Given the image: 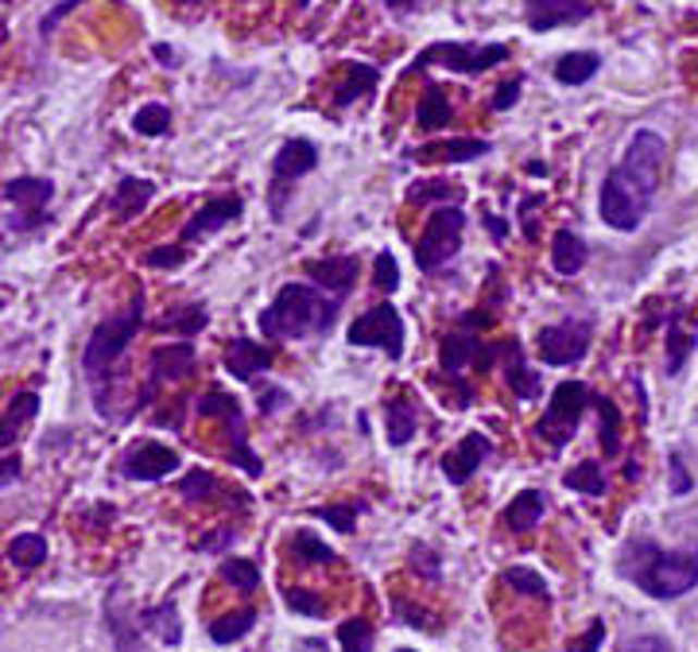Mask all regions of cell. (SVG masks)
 <instances>
[{
    "label": "cell",
    "instance_id": "680465c9",
    "mask_svg": "<svg viewBox=\"0 0 698 652\" xmlns=\"http://www.w3.org/2000/svg\"><path fill=\"white\" fill-rule=\"evenodd\" d=\"M16 478H20V458L12 455V458H4V463H0V485L16 482Z\"/></svg>",
    "mask_w": 698,
    "mask_h": 652
},
{
    "label": "cell",
    "instance_id": "8fae6325",
    "mask_svg": "<svg viewBox=\"0 0 698 652\" xmlns=\"http://www.w3.org/2000/svg\"><path fill=\"white\" fill-rule=\"evenodd\" d=\"M4 198L16 206L12 214V230L20 233H32L39 225H47V210H51V198H54V183L51 180H39V175H20V180L4 183Z\"/></svg>",
    "mask_w": 698,
    "mask_h": 652
},
{
    "label": "cell",
    "instance_id": "5b68a950",
    "mask_svg": "<svg viewBox=\"0 0 698 652\" xmlns=\"http://www.w3.org/2000/svg\"><path fill=\"white\" fill-rule=\"evenodd\" d=\"M466 237V214L458 206H439L424 225V237L416 245V265L419 272H439L442 265H451L462 249Z\"/></svg>",
    "mask_w": 698,
    "mask_h": 652
},
{
    "label": "cell",
    "instance_id": "6da1fadb",
    "mask_svg": "<svg viewBox=\"0 0 698 652\" xmlns=\"http://www.w3.org/2000/svg\"><path fill=\"white\" fill-rule=\"evenodd\" d=\"M338 319V299L322 295L310 284H287L280 287L272 304L260 311V331L272 342L287 339H310V334H327Z\"/></svg>",
    "mask_w": 698,
    "mask_h": 652
},
{
    "label": "cell",
    "instance_id": "f1b7e54d",
    "mask_svg": "<svg viewBox=\"0 0 698 652\" xmlns=\"http://www.w3.org/2000/svg\"><path fill=\"white\" fill-rule=\"evenodd\" d=\"M380 82V71L369 63H350L345 66V82L338 86L334 94V106H350V101H357L362 94H372Z\"/></svg>",
    "mask_w": 698,
    "mask_h": 652
},
{
    "label": "cell",
    "instance_id": "4dcf8cb0",
    "mask_svg": "<svg viewBox=\"0 0 698 652\" xmlns=\"http://www.w3.org/2000/svg\"><path fill=\"white\" fill-rule=\"evenodd\" d=\"M598 66L601 59L593 51H571L555 63V78L563 82V86H586V82L598 74Z\"/></svg>",
    "mask_w": 698,
    "mask_h": 652
},
{
    "label": "cell",
    "instance_id": "3957f363",
    "mask_svg": "<svg viewBox=\"0 0 698 652\" xmlns=\"http://www.w3.org/2000/svg\"><path fill=\"white\" fill-rule=\"evenodd\" d=\"M140 327H144V299L136 295V304L128 307V311L117 315V319H106L98 331L89 334L86 354H82V366H86V373L94 377V381H106L109 369L124 358V349H128V342L136 339V331H140Z\"/></svg>",
    "mask_w": 698,
    "mask_h": 652
},
{
    "label": "cell",
    "instance_id": "52a82bcc",
    "mask_svg": "<svg viewBox=\"0 0 698 652\" xmlns=\"http://www.w3.org/2000/svg\"><path fill=\"white\" fill-rule=\"evenodd\" d=\"M586 408H590V389H586L583 381H563L555 393H551L548 411L539 416L536 435L548 439L551 447H566L571 435L578 431V420H583Z\"/></svg>",
    "mask_w": 698,
    "mask_h": 652
},
{
    "label": "cell",
    "instance_id": "7a4b0ae2",
    "mask_svg": "<svg viewBox=\"0 0 698 652\" xmlns=\"http://www.w3.org/2000/svg\"><path fill=\"white\" fill-rule=\"evenodd\" d=\"M625 575L652 599H679L698 587V548L660 552L652 540H633L625 548Z\"/></svg>",
    "mask_w": 698,
    "mask_h": 652
},
{
    "label": "cell",
    "instance_id": "d590c367",
    "mask_svg": "<svg viewBox=\"0 0 698 652\" xmlns=\"http://www.w3.org/2000/svg\"><path fill=\"white\" fill-rule=\"evenodd\" d=\"M203 327H206V307H198V304L175 307V311H168L160 319V331H175V334H183V339L198 334Z\"/></svg>",
    "mask_w": 698,
    "mask_h": 652
},
{
    "label": "cell",
    "instance_id": "db71d44e",
    "mask_svg": "<svg viewBox=\"0 0 698 652\" xmlns=\"http://www.w3.org/2000/svg\"><path fill=\"white\" fill-rule=\"evenodd\" d=\"M601 641H605V626H601V622H590V629H586V637H583V641L571 644V652H598V649H601Z\"/></svg>",
    "mask_w": 698,
    "mask_h": 652
},
{
    "label": "cell",
    "instance_id": "91938a15",
    "mask_svg": "<svg viewBox=\"0 0 698 652\" xmlns=\"http://www.w3.org/2000/svg\"><path fill=\"white\" fill-rule=\"evenodd\" d=\"M287 396L280 393V389H265V396H260V411H275V404H283Z\"/></svg>",
    "mask_w": 698,
    "mask_h": 652
},
{
    "label": "cell",
    "instance_id": "d6a6232c",
    "mask_svg": "<svg viewBox=\"0 0 698 652\" xmlns=\"http://www.w3.org/2000/svg\"><path fill=\"white\" fill-rule=\"evenodd\" d=\"M253 626H257V610H253V606L233 610V614L210 622V641L213 644H233V641H241V637H245Z\"/></svg>",
    "mask_w": 698,
    "mask_h": 652
},
{
    "label": "cell",
    "instance_id": "9c48e42d",
    "mask_svg": "<svg viewBox=\"0 0 698 652\" xmlns=\"http://www.w3.org/2000/svg\"><path fill=\"white\" fill-rule=\"evenodd\" d=\"M590 339H593V327L586 319H566L555 322V327H543L536 339V354L548 366L563 369V366H578V361L590 354Z\"/></svg>",
    "mask_w": 698,
    "mask_h": 652
},
{
    "label": "cell",
    "instance_id": "836d02e7",
    "mask_svg": "<svg viewBox=\"0 0 698 652\" xmlns=\"http://www.w3.org/2000/svg\"><path fill=\"white\" fill-rule=\"evenodd\" d=\"M384 420H389V443L392 447H404L407 439L416 435V404L404 401V396H396V401H389Z\"/></svg>",
    "mask_w": 698,
    "mask_h": 652
},
{
    "label": "cell",
    "instance_id": "7402d4cb",
    "mask_svg": "<svg viewBox=\"0 0 698 652\" xmlns=\"http://www.w3.org/2000/svg\"><path fill=\"white\" fill-rule=\"evenodd\" d=\"M315 168H319V148H315L310 140H287L280 152H275V163H272L275 183H272V190H280L283 183L303 180V175H310Z\"/></svg>",
    "mask_w": 698,
    "mask_h": 652
},
{
    "label": "cell",
    "instance_id": "f907efd6",
    "mask_svg": "<svg viewBox=\"0 0 698 652\" xmlns=\"http://www.w3.org/2000/svg\"><path fill=\"white\" fill-rule=\"evenodd\" d=\"M148 265H151V269H179V265H183V249H179V245H168V249H151Z\"/></svg>",
    "mask_w": 698,
    "mask_h": 652
},
{
    "label": "cell",
    "instance_id": "74e56055",
    "mask_svg": "<svg viewBox=\"0 0 698 652\" xmlns=\"http://www.w3.org/2000/svg\"><path fill=\"white\" fill-rule=\"evenodd\" d=\"M218 575L230 582L233 590H241V594H248V590L260 587V567L253 559H221Z\"/></svg>",
    "mask_w": 698,
    "mask_h": 652
},
{
    "label": "cell",
    "instance_id": "8992f818",
    "mask_svg": "<svg viewBox=\"0 0 698 652\" xmlns=\"http://www.w3.org/2000/svg\"><path fill=\"white\" fill-rule=\"evenodd\" d=\"M509 59L504 44H431L419 54L412 71H427V66H442L454 74H486Z\"/></svg>",
    "mask_w": 698,
    "mask_h": 652
},
{
    "label": "cell",
    "instance_id": "484cf974",
    "mask_svg": "<svg viewBox=\"0 0 698 652\" xmlns=\"http://www.w3.org/2000/svg\"><path fill=\"white\" fill-rule=\"evenodd\" d=\"M151 195H156V187H151L148 180H124L121 187L109 195V206H113V214L121 218V222H133L144 206L151 202Z\"/></svg>",
    "mask_w": 698,
    "mask_h": 652
},
{
    "label": "cell",
    "instance_id": "be15d7a7",
    "mask_svg": "<svg viewBox=\"0 0 698 652\" xmlns=\"http://www.w3.org/2000/svg\"><path fill=\"white\" fill-rule=\"evenodd\" d=\"M400 652H412V649H400Z\"/></svg>",
    "mask_w": 698,
    "mask_h": 652
},
{
    "label": "cell",
    "instance_id": "4316f807",
    "mask_svg": "<svg viewBox=\"0 0 698 652\" xmlns=\"http://www.w3.org/2000/svg\"><path fill=\"white\" fill-rule=\"evenodd\" d=\"M543 493L539 490H524L516 493L513 501H509V509H504V525L513 528V532H531V528L539 525V517H543Z\"/></svg>",
    "mask_w": 698,
    "mask_h": 652
},
{
    "label": "cell",
    "instance_id": "6125c7cd",
    "mask_svg": "<svg viewBox=\"0 0 698 652\" xmlns=\"http://www.w3.org/2000/svg\"><path fill=\"white\" fill-rule=\"evenodd\" d=\"M156 59H160V63H175V54H171V47H156Z\"/></svg>",
    "mask_w": 698,
    "mask_h": 652
},
{
    "label": "cell",
    "instance_id": "e575fe53",
    "mask_svg": "<svg viewBox=\"0 0 698 652\" xmlns=\"http://www.w3.org/2000/svg\"><path fill=\"white\" fill-rule=\"evenodd\" d=\"M9 559L16 563L20 571H36L39 563L47 559V540L39 532H20L9 540Z\"/></svg>",
    "mask_w": 698,
    "mask_h": 652
},
{
    "label": "cell",
    "instance_id": "bcb514c9",
    "mask_svg": "<svg viewBox=\"0 0 698 652\" xmlns=\"http://www.w3.org/2000/svg\"><path fill=\"white\" fill-rule=\"evenodd\" d=\"M218 493V478H213L210 470H191L179 482V497H186V501H206V497H213Z\"/></svg>",
    "mask_w": 698,
    "mask_h": 652
},
{
    "label": "cell",
    "instance_id": "ba28073f",
    "mask_svg": "<svg viewBox=\"0 0 698 652\" xmlns=\"http://www.w3.org/2000/svg\"><path fill=\"white\" fill-rule=\"evenodd\" d=\"M198 416H218L221 423H225V431H230V463L241 466L245 473H260L265 470V463H260V455L253 447H248V431H245V411H241L237 396L221 393V389H210V393L198 401Z\"/></svg>",
    "mask_w": 698,
    "mask_h": 652
},
{
    "label": "cell",
    "instance_id": "ffe728a7",
    "mask_svg": "<svg viewBox=\"0 0 698 652\" xmlns=\"http://www.w3.org/2000/svg\"><path fill=\"white\" fill-rule=\"evenodd\" d=\"M198 366V354L191 342H179V346H160L156 354H151V381H148V393H144V401L151 396V389L163 381H183V377H191Z\"/></svg>",
    "mask_w": 698,
    "mask_h": 652
},
{
    "label": "cell",
    "instance_id": "d4e9b609",
    "mask_svg": "<svg viewBox=\"0 0 698 652\" xmlns=\"http://www.w3.org/2000/svg\"><path fill=\"white\" fill-rule=\"evenodd\" d=\"M416 160H446V163H469L489 156V140H474V136H458V140L427 144L419 152H412Z\"/></svg>",
    "mask_w": 698,
    "mask_h": 652
},
{
    "label": "cell",
    "instance_id": "7dc6e473",
    "mask_svg": "<svg viewBox=\"0 0 698 652\" xmlns=\"http://www.w3.org/2000/svg\"><path fill=\"white\" fill-rule=\"evenodd\" d=\"M372 280H377V287L384 295H392L400 287V265H396V257H392L389 249L380 253L377 257V269H372Z\"/></svg>",
    "mask_w": 698,
    "mask_h": 652
},
{
    "label": "cell",
    "instance_id": "816d5d0a",
    "mask_svg": "<svg viewBox=\"0 0 698 652\" xmlns=\"http://www.w3.org/2000/svg\"><path fill=\"white\" fill-rule=\"evenodd\" d=\"M672 493L675 497H683V493H690V473H687V466H683V455L679 451H672Z\"/></svg>",
    "mask_w": 698,
    "mask_h": 652
},
{
    "label": "cell",
    "instance_id": "f6af8a7d",
    "mask_svg": "<svg viewBox=\"0 0 698 652\" xmlns=\"http://www.w3.org/2000/svg\"><path fill=\"white\" fill-rule=\"evenodd\" d=\"M283 602H287V610L307 614V617H327V610H330L315 590H303V587H283Z\"/></svg>",
    "mask_w": 698,
    "mask_h": 652
},
{
    "label": "cell",
    "instance_id": "ac0fdd59",
    "mask_svg": "<svg viewBox=\"0 0 698 652\" xmlns=\"http://www.w3.org/2000/svg\"><path fill=\"white\" fill-rule=\"evenodd\" d=\"M241 214H245V202H241L237 195H218V198H210V202L198 206L195 214H191V222L183 225V242H203L206 233L221 230L225 222H237Z\"/></svg>",
    "mask_w": 698,
    "mask_h": 652
},
{
    "label": "cell",
    "instance_id": "e0dca14e",
    "mask_svg": "<svg viewBox=\"0 0 698 652\" xmlns=\"http://www.w3.org/2000/svg\"><path fill=\"white\" fill-rule=\"evenodd\" d=\"M489 451H493V443H489L481 431H469V435L462 439L458 447L442 455V473H446V482H451V485H466L469 478L478 473V466L489 458Z\"/></svg>",
    "mask_w": 698,
    "mask_h": 652
},
{
    "label": "cell",
    "instance_id": "11a10c76",
    "mask_svg": "<svg viewBox=\"0 0 698 652\" xmlns=\"http://www.w3.org/2000/svg\"><path fill=\"white\" fill-rule=\"evenodd\" d=\"M396 617H400V622H407V626H416V629H427V626H431L424 610H419V606H407L404 599H396Z\"/></svg>",
    "mask_w": 698,
    "mask_h": 652
},
{
    "label": "cell",
    "instance_id": "83f0119b",
    "mask_svg": "<svg viewBox=\"0 0 698 652\" xmlns=\"http://www.w3.org/2000/svg\"><path fill=\"white\" fill-rule=\"evenodd\" d=\"M451 121H454V109L451 101H446V94H442L439 86H427L416 106V125L424 128V133H439V128H446Z\"/></svg>",
    "mask_w": 698,
    "mask_h": 652
},
{
    "label": "cell",
    "instance_id": "ee69618b",
    "mask_svg": "<svg viewBox=\"0 0 698 652\" xmlns=\"http://www.w3.org/2000/svg\"><path fill=\"white\" fill-rule=\"evenodd\" d=\"M133 128L140 136H163L171 128V113L168 106H160V101H151V106H144L140 113L133 116Z\"/></svg>",
    "mask_w": 698,
    "mask_h": 652
},
{
    "label": "cell",
    "instance_id": "94428289",
    "mask_svg": "<svg viewBox=\"0 0 698 652\" xmlns=\"http://www.w3.org/2000/svg\"><path fill=\"white\" fill-rule=\"evenodd\" d=\"M389 9H396V12H404V9H416V4H424V0H384Z\"/></svg>",
    "mask_w": 698,
    "mask_h": 652
},
{
    "label": "cell",
    "instance_id": "277c9868",
    "mask_svg": "<svg viewBox=\"0 0 698 652\" xmlns=\"http://www.w3.org/2000/svg\"><path fill=\"white\" fill-rule=\"evenodd\" d=\"M598 210H601V222L610 225V230L633 233L640 230V222H645L648 210H652V195H648L637 180H628L621 168H613L610 175H605V183H601Z\"/></svg>",
    "mask_w": 698,
    "mask_h": 652
},
{
    "label": "cell",
    "instance_id": "5bb4252c",
    "mask_svg": "<svg viewBox=\"0 0 698 652\" xmlns=\"http://www.w3.org/2000/svg\"><path fill=\"white\" fill-rule=\"evenodd\" d=\"M593 16V0H524V20L531 32H555L563 24H583Z\"/></svg>",
    "mask_w": 698,
    "mask_h": 652
},
{
    "label": "cell",
    "instance_id": "f5cc1de1",
    "mask_svg": "<svg viewBox=\"0 0 698 652\" xmlns=\"http://www.w3.org/2000/svg\"><path fill=\"white\" fill-rule=\"evenodd\" d=\"M521 86H524L521 78H509V82L501 86V90L493 94V109H497V113H504V109H513V106H516V98H521Z\"/></svg>",
    "mask_w": 698,
    "mask_h": 652
},
{
    "label": "cell",
    "instance_id": "60d3db41",
    "mask_svg": "<svg viewBox=\"0 0 698 652\" xmlns=\"http://www.w3.org/2000/svg\"><path fill=\"white\" fill-rule=\"evenodd\" d=\"M372 626L365 617H345L342 626H338V644L342 652H372Z\"/></svg>",
    "mask_w": 698,
    "mask_h": 652
},
{
    "label": "cell",
    "instance_id": "7c38bea8",
    "mask_svg": "<svg viewBox=\"0 0 698 652\" xmlns=\"http://www.w3.org/2000/svg\"><path fill=\"white\" fill-rule=\"evenodd\" d=\"M663 152H668V148H663V136L652 133V128H640V133H633V140H628L625 148V160H621L617 168L625 171L628 180H637L648 195H656L663 175Z\"/></svg>",
    "mask_w": 698,
    "mask_h": 652
},
{
    "label": "cell",
    "instance_id": "f35d334b",
    "mask_svg": "<svg viewBox=\"0 0 698 652\" xmlns=\"http://www.w3.org/2000/svg\"><path fill=\"white\" fill-rule=\"evenodd\" d=\"M501 582H504V587H513L516 594H528V599H539V602L551 599V590H548V582H543V575H536L531 567H509V571L501 575Z\"/></svg>",
    "mask_w": 698,
    "mask_h": 652
},
{
    "label": "cell",
    "instance_id": "9f6ffc18",
    "mask_svg": "<svg viewBox=\"0 0 698 652\" xmlns=\"http://www.w3.org/2000/svg\"><path fill=\"white\" fill-rule=\"evenodd\" d=\"M621 652H672V649H668V641H660V637H633Z\"/></svg>",
    "mask_w": 698,
    "mask_h": 652
},
{
    "label": "cell",
    "instance_id": "8d00e7d4",
    "mask_svg": "<svg viewBox=\"0 0 698 652\" xmlns=\"http://www.w3.org/2000/svg\"><path fill=\"white\" fill-rule=\"evenodd\" d=\"M690 349H695V334L683 331V322L672 319L668 322V373H683V366H687Z\"/></svg>",
    "mask_w": 698,
    "mask_h": 652
},
{
    "label": "cell",
    "instance_id": "d6986e66",
    "mask_svg": "<svg viewBox=\"0 0 698 652\" xmlns=\"http://www.w3.org/2000/svg\"><path fill=\"white\" fill-rule=\"evenodd\" d=\"M221 361H225V373H230L233 381H253L257 373L275 366V354L253 339H233L230 346H225V358Z\"/></svg>",
    "mask_w": 698,
    "mask_h": 652
},
{
    "label": "cell",
    "instance_id": "cb8c5ba5",
    "mask_svg": "<svg viewBox=\"0 0 698 652\" xmlns=\"http://www.w3.org/2000/svg\"><path fill=\"white\" fill-rule=\"evenodd\" d=\"M586 257H590V249H586V242L575 230L555 233V242H551V265H555L559 276H578V272L586 269Z\"/></svg>",
    "mask_w": 698,
    "mask_h": 652
},
{
    "label": "cell",
    "instance_id": "1f68e13d",
    "mask_svg": "<svg viewBox=\"0 0 698 652\" xmlns=\"http://www.w3.org/2000/svg\"><path fill=\"white\" fill-rule=\"evenodd\" d=\"M590 404L598 408V423H601V451L610 458L621 455V411L610 396H593L590 393Z\"/></svg>",
    "mask_w": 698,
    "mask_h": 652
},
{
    "label": "cell",
    "instance_id": "f546056e",
    "mask_svg": "<svg viewBox=\"0 0 698 652\" xmlns=\"http://www.w3.org/2000/svg\"><path fill=\"white\" fill-rule=\"evenodd\" d=\"M140 626L144 629H151V633L160 637L163 644H179L183 641V626H179V610H175V602H163V606H148L140 614Z\"/></svg>",
    "mask_w": 698,
    "mask_h": 652
},
{
    "label": "cell",
    "instance_id": "9a60e30c",
    "mask_svg": "<svg viewBox=\"0 0 698 652\" xmlns=\"http://www.w3.org/2000/svg\"><path fill=\"white\" fill-rule=\"evenodd\" d=\"M124 478H136V482H160L168 473L179 470V451L163 447V443H140L124 455Z\"/></svg>",
    "mask_w": 698,
    "mask_h": 652
},
{
    "label": "cell",
    "instance_id": "b9f144b4",
    "mask_svg": "<svg viewBox=\"0 0 698 652\" xmlns=\"http://www.w3.org/2000/svg\"><path fill=\"white\" fill-rule=\"evenodd\" d=\"M458 187H451V183L442 180H427V183H412L407 187V202L419 206V202H442V206H454L458 202Z\"/></svg>",
    "mask_w": 698,
    "mask_h": 652
},
{
    "label": "cell",
    "instance_id": "2e32d148",
    "mask_svg": "<svg viewBox=\"0 0 698 652\" xmlns=\"http://www.w3.org/2000/svg\"><path fill=\"white\" fill-rule=\"evenodd\" d=\"M307 269V280L310 284H319V292H334V299L350 295V287L357 284V272H362V260L357 257H322V260H307L303 265Z\"/></svg>",
    "mask_w": 698,
    "mask_h": 652
},
{
    "label": "cell",
    "instance_id": "c3c4849f",
    "mask_svg": "<svg viewBox=\"0 0 698 652\" xmlns=\"http://www.w3.org/2000/svg\"><path fill=\"white\" fill-rule=\"evenodd\" d=\"M315 517L330 520V525L338 528V532H350L357 520V513H362V505H322V509H310Z\"/></svg>",
    "mask_w": 698,
    "mask_h": 652
},
{
    "label": "cell",
    "instance_id": "ab89813d",
    "mask_svg": "<svg viewBox=\"0 0 698 652\" xmlns=\"http://www.w3.org/2000/svg\"><path fill=\"white\" fill-rule=\"evenodd\" d=\"M563 485L566 490L590 493V497H601V493H605V473H601L598 463H578L575 470L563 473Z\"/></svg>",
    "mask_w": 698,
    "mask_h": 652
},
{
    "label": "cell",
    "instance_id": "7bdbcfd3",
    "mask_svg": "<svg viewBox=\"0 0 698 652\" xmlns=\"http://www.w3.org/2000/svg\"><path fill=\"white\" fill-rule=\"evenodd\" d=\"M292 555L299 563H334L338 559L334 548L322 544L315 532H295V537H292Z\"/></svg>",
    "mask_w": 698,
    "mask_h": 652
},
{
    "label": "cell",
    "instance_id": "4fadbf2b",
    "mask_svg": "<svg viewBox=\"0 0 698 652\" xmlns=\"http://www.w3.org/2000/svg\"><path fill=\"white\" fill-rule=\"evenodd\" d=\"M439 361L451 377H458L466 366H474L478 373H489L497 361V346H486V342L478 339V331H462L458 327V331L439 342Z\"/></svg>",
    "mask_w": 698,
    "mask_h": 652
},
{
    "label": "cell",
    "instance_id": "44dd1931",
    "mask_svg": "<svg viewBox=\"0 0 698 652\" xmlns=\"http://www.w3.org/2000/svg\"><path fill=\"white\" fill-rule=\"evenodd\" d=\"M497 361L504 366V384L513 389L521 401H536L539 396V373H531L528 369V358H524V349L516 339H504L501 346H497Z\"/></svg>",
    "mask_w": 698,
    "mask_h": 652
},
{
    "label": "cell",
    "instance_id": "681fc988",
    "mask_svg": "<svg viewBox=\"0 0 698 652\" xmlns=\"http://www.w3.org/2000/svg\"><path fill=\"white\" fill-rule=\"evenodd\" d=\"M407 559H412V567H416V571L424 575L427 582H439L442 563H439V555H434L427 544H416V548H412V555H407Z\"/></svg>",
    "mask_w": 698,
    "mask_h": 652
},
{
    "label": "cell",
    "instance_id": "603a6c76",
    "mask_svg": "<svg viewBox=\"0 0 698 652\" xmlns=\"http://www.w3.org/2000/svg\"><path fill=\"white\" fill-rule=\"evenodd\" d=\"M39 411V393H16L9 401V408H4V416H0V451H9L12 443L20 439V428H27V423L36 420Z\"/></svg>",
    "mask_w": 698,
    "mask_h": 652
},
{
    "label": "cell",
    "instance_id": "6f0895ef",
    "mask_svg": "<svg viewBox=\"0 0 698 652\" xmlns=\"http://www.w3.org/2000/svg\"><path fill=\"white\" fill-rule=\"evenodd\" d=\"M230 544H233V532L230 528H221V532H213V537L203 540L198 548H203V552H218V548H230Z\"/></svg>",
    "mask_w": 698,
    "mask_h": 652
},
{
    "label": "cell",
    "instance_id": "30bf717a",
    "mask_svg": "<svg viewBox=\"0 0 698 652\" xmlns=\"http://www.w3.org/2000/svg\"><path fill=\"white\" fill-rule=\"evenodd\" d=\"M350 346H380L392 361L404 354V319L392 304H377L350 322Z\"/></svg>",
    "mask_w": 698,
    "mask_h": 652
}]
</instances>
